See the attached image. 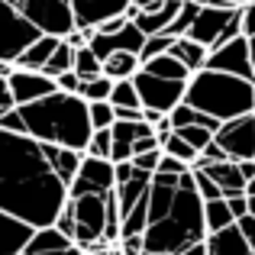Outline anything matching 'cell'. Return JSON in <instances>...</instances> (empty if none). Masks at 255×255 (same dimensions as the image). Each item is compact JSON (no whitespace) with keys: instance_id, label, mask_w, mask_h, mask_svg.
<instances>
[{"instance_id":"6da1fadb","label":"cell","mask_w":255,"mask_h":255,"mask_svg":"<svg viewBox=\"0 0 255 255\" xmlns=\"http://www.w3.org/2000/svg\"><path fill=\"white\" fill-rule=\"evenodd\" d=\"M68 204V187L52 174L36 139L0 129V210L29 223L52 226Z\"/></svg>"},{"instance_id":"7a4b0ae2","label":"cell","mask_w":255,"mask_h":255,"mask_svg":"<svg viewBox=\"0 0 255 255\" xmlns=\"http://www.w3.org/2000/svg\"><path fill=\"white\" fill-rule=\"evenodd\" d=\"M19 117L26 123V136L36 142L62 145V149L84 152L91 142V120H87V104L78 94L52 91L49 97L36 100V104L16 107Z\"/></svg>"},{"instance_id":"3957f363","label":"cell","mask_w":255,"mask_h":255,"mask_svg":"<svg viewBox=\"0 0 255 255\" xmlns=\"http://www.w3.org/2000/svg\"><path fill=\"white\" fill-rule=\"evenodd\" d=\"M207 239L204 226V200L194 191L191 171L178 178V194H174L171 207L165 217L145 226L142 233V249L152 255H178L187 246H197Z\"/></svg>"},{"instance_id":"277c9868","label":"cell","mask_w":255,"mask_h":255,"mask_svg":"<svg viewBox=\"0 0 255 255\" xmlns=\"http://www.w3.org/2000/svg\"><path fill=\"white\" fill-rule=\"evenodd\" d=\"M184 104L213 117L217 123H226V120L255 113V81H243L236 75L200 68L197 75L187 78Z\"/></svg>"},{"instance_id":"5b68a950","label":"cell","mask_w":255,"mask_h":255,"mask_svg":"<svg viewBox=\"0 0 255 255\" xmlns=\"http://www.w3.org/2000/svg\"><path fill=\"white\" fill-rule=\"evenodd\" d=\"M236 36H243V29H239V10H223V6H200L191 29H187V39L207 45L210 52L226 45Z\"/></svg>"},{"instance_id":"8992f818","label":"cell","mask_w":255,"mask_h":255,"mask_svg":"<svg viewBox=\"0 0 255 255\" xmlns=\"http://www.w3.org/2000/svg\"><path fill=\"white\" fill-rule=\"evenodd\" d=\"M71 200V213H75V246L81 252H91L104 243V217H107V204L104 194H84V197H68Z\"/></svg>"},{"instance_id":"52a82bcc","label":"cell","mask_w":255,"mask_h":255,"mask_svg":"<svg viewBox=\"0 0 255 255\" xmlns=\"http://www.w3.org/2000/svg\"><path fill=\"white\" fill-rule=\"evenodd\" d=\"M16 10L23 13L42 36L65 39L71 29H78L68 0H16Z\"/></svg>"},{"instance_id":"ba28073f","label":"cell","mask_w":255,"mask_h":255,"mask_svg":"<svg viewBox=\"0 0 255 255\" xmlns=\"http://www.w3.org/2000/svg\"><path fill=\"white\" fill-rule=\"evenodd\" d=\"M39 36H42V32H39L10 0H0V62L13 65L19 52L29 42H36Z\"/></svg>"},{"instance_id":"9c48e42d","label":"cell","mask_w":255,"mask_h":255,"mask_svg":"<svg viewBox=\"0 0 255 255\" xmlns=\"http://www.w3.org/2000/svg\"><path fill=\"white\" fill-rule=\"evenodd\" d=\"M132 84H136L139 107H142V110H155V113H162V117H168L178 104H184L187 81H165V78H155V75L139 68V75L132 78Z\"/></svg>"},{"instance_id":"30bf717a","label":"cell","mask_w":255,"mask_h":255,"mask_svg":"<svg viewBox=\"0 0 255 255\" xmlns=\"http://www.w3.org/2000/svg\"><path fill=\"white\" fill-rule=\"evenodd\" d=\"M213 142L226 152L230 162L255 158V113H246V117L220 123V129L213 132Z\"/></svg>"},{"instance_id":"8fae6325","label":"cell","mask_w":255,"mask_h":255,"mask_svg":"<svg viewBox=\"0 0 255 255\" xmlns=\"http://www.w3.org/2000/svg\"><path fill=\"white\" fill-rule=\"evenodd\" d=\"M113 191V162L110 158L81 155V168L75 181L68 184V197H84V194H107Z\"/></svg>"},{"instance_id":"7c38bea8","label":"cell","mask_w":255,"mask_h":255,"mask_svg":"<svg viewBox=\"0 0 255 255\" xmlns=\"http://www.w3.org/2000/svg\"><path fill=\"white\" fill-rule=\"evenodd\" d=\"M207 68L210 71H223V75H236L243 81H255L252 78V62H249V39L236 36L226 45L213 49L207 55Z\"/></svg>"},{"instance_id":"4fadbf2b","label":"cell","mask_w":255,"mask_h":255,"mask_svg":"<svg viewBox=\"0 0 255 255\" xmlns=\"http://www.w3.org/2000/svg\"><path fill=\"white\" fill-rule=\"evenodd\" d=\"M142 42H145V36L136 29V23H126V26H120L117 32H94L91 42H87V49H91L94 55L104 62V58L117 55V52H129V55H139Z\"/></svg>"},{"instance_id":"5bb4252c","label":"cell","mask_w":255,"mask_h":255,"mask_svg":"<svg viewBox=\"0 0 255 255\" xmlns=\"http://www.w3.org/2000/svg\"><path fill=\"white\" fill-rule=\"evenodd\" d=\"M6 84H10V94H13V104L16 107L36 104V100L49 97L52 91H58L52 78H45L42 71H26V68H13L6 75Z\"/></svg>"},{"instance_id":"9a60e30c","label":"cell","mask_w":255,"mask_h":255,"mask_svg":"<svg viewBox=\"0 0 255 255\" xmlns=\"http://www.w3.org/2000/svg\"><path fill=\"white\" fill-rule=\"evenodd\" d=\"M68 3H71V13H75L78 29H94L104 19L120 16L129 0H68Z\"/></svg>"},{"instance_id":"2e32d148","label":"cell","mask_w":255,"mask_h":255,"mask_svg":"<svg viewBox=\"0 0 255 255\" xmlns=\"http://www.w3.org/2000/svg\"><path fill=\"white\" fill-rule=\"evenodd\" d=\"M39 149H42V158L49 162L52 174H55L58 181H62L65 187L75 181L78 168H81V155L84 152H75V149H62V145H49V142H39Z\"/></svg>"},{"instance_id":"e0dca14e","label":"cell","mask_w":255,"mask_h":255,"mask_svg":"<svg viewBox=\"0 0 255 255\" xmlns=\"http://www.w3.org/2000/svg\"><path fill=\"white\" fill-rule=\"evenodd\" d=\"M32 226L0 210V255H19L32 239Z\"/></svg>"},{"instance_id":"ac0fdd59","label":"cell","mask_w":255,"mask_h":255,"mask_svg":"<svg viewBox=\"0 0 255 255\" xmlns=\"http://www.w3.org/2000/svg\"><path fill=\"white\" fill-rule=\"evenodd\" d=\"M178 10H181V0H162L158 10H142L132 23H136V29L142 32V36H158V32H165L171 26V19H174Z\"/></svg>"},{"instance_id":"d6986e66","label":"cell","mask_w":255,"mask_h":255,"mask_svg":"<svg viewBox=\"0 0 255 255\" xmlns=\"http://www.w3.org/2000/svg\"><path fill=\"white\" fill-rule=\"evenodd\" d=\"M58 42L62 39L55 36H39L36 42H29L23 52L16 55V62H13V68H26V71H42L45 62H49V55L58 49Z\"/></svg>"},{"instance_id":"ffe728a7","label":"cell","mask_w":255,"mask_h":255,"mask_svg":"<svg viewBox=\"0 0 255 255\" xmlns=\"http://www.w3.org/2000/svg\"><path fill=\"white\" fill-rule=\"evenodd\" d=\"M204 174H210L213 184L223 191V197H230V194H246V181L243 174H239L236 162H213V165H204V168H197Z\"/></svg>"},{"instance_id":"44dd1931","label":"cell","mask_w":255,"mask_h":255,"mask_svg":"<svg viewBox=\"0 0 255 255\" xmlns=\"http://www.w3.org/2000/svg\"><path fill=\"white\" fill-rule=\"evenodd\" d=\"M149 184H152V174L145 171H136L126 184H117L113 187V194H117V204H120V217H126V213L132 210V207L139 204V200L149 194Z\"/></svg>"},{"instance_id":"7402d4cb","label":"cell","mask_w":255,"mask_h":255,"mask_svg":"<svg viewBox=\"0 0 255 255\" xmlns=\"http://www.w3.org/2000/svg\"><path fill=\"white\" fill-rule=\"evenodd\" d=\"M75 243H68V239L62 236V233L55 230V226H42V230L32 233L29 246H26L23 252H36V255H65Z\"/></svg>"},{"instance_id":"603a6c76","label":"cell","mask_w":255,"mask_h":255,"mask_svg":"<svg viewBox=\"0 0 255 255\" xmlns=\"http://www.w3.org/2000/svg\"><path fill=\"white\" fill-rule=\"evenodd\" d=\"M171 55L178 58V62L184 65L191 75H197L200 68H207V55H210V49H207V45H200V42H194V39H187V36H181V39H174Z\"/></svg>"},{"instance_id":"cb8c5ba5","label":"cell","mask_w":255,"mask_h":255,"mask_svg":"<svg viewBox=\"0 0 255 255\" xmlns=\"http://www.w3.org/2000/svg\"><path fill=\"white\" fill-rule=\"evenodd\" d=\"M139 55H129V52H117V55L104 58L100 62V75L110 78V81H132L139 75Z\"/></svg>"},{"instance_id":"d4e9b609","label":"cell","mask_w":255,"mask_h":255,"mask_svg":"<svg viewBox=\"0 0 255 255\" xmlns=\"http://www.w3.org/2000/svg\"><path fill=\"white\" fill-rule=\"evenodd\" d=\"M142 71H149V75H155V78H165V81H187V78H191V71L171 55V49L165 52V55L149 58V62L142 65Z\"/></svg>"},{"instance_id":"484cf974","label":"cell","mask_w":255,"mask_h":255,"mask_svg":"<svg viewBox=\"0 0 255 255\" xmlns=\"http://www.w3.org/2000/svg\"><path fill=\"white\" fill-rule=\"evenodd\" d=\"M204 226H207V236L226 230V226H236V220H233V213H230V207H226L223 197L204 204Z\"/></svg>"},{"instance_id":"4316f807","label":"cell","mask_w":255,"mask_h":255,"mask_svg":"<svg viewBox=\"0 0 255 255\" xmlns=\"http://www.w3.org/2000/svg\"><path fill=\"white\" fill-rule=\"evenodd\" d=\"M145 226H149V194H145V197L139 200V204H136V207H132V210L123 217V223H120V239L142 236Z\"/></svg>"},{"instance_id":"83f0119b","label":"cell","mask_w":255,"mask_h":255,"mask_svg":"<svg viewBox=\"0 0 255 255\" xmlns=\"http://www.w3.org/2000/svg\"><path fill=\"white\" fill-rule=\"evenodd\" d=\"M71 65H75V49H71L68 42H58V49L49 55V62H45V68H42V75L45 78H52L55 81L58 75H65V71H71Z\"/></svg>"},{"instance_id":"f1b7e54d","label":"cell","mask_w":255,"mask_h":255,"mask_svg":"<svg viewBox=\"0 0 255 255\" xmlns=\"http://www.w3.org/2000/svg\"><path fill=\"white\" fill-rule=\"evenodd\" d=\"M107 104H110L113 110H142L132 81H113V91H110V100H107Z\"/></svg>"},{"instance_id":"f546056e","label":"cell","mask_w":255,"mask_h":255,"mask_svg":"<svg viewBox=\"0 0 255 255\" xmlns=\"http://www.w3.org/2000/svg\"><path fill=\"white\" fill-rule=\"evenodd\" d=\"M110 91H113V81H110V78H104V75H97V78L81 81L78 97H81L84 104H100V100H110Z\"/></svg>"},{"instance_id":"4dcf8cb0","label":"cell","mask_w":255,"mask_h":255,"mask_svg":"<svg viewBox=\"0 0 255 255\" xmlns=\"http://www.w3.org/2000/svg\"><path fill=\"white\" fill-rule=\"evenodd\" d=\"M197 10H200V3H197V0H181V10L174 13L171 26H168L165 32H168L171 39L187 36V29H191V23H194V16H197Z\"/></svg>"},{"instance_id":"1f68e13d","label":"cell","mask_w":255,"mask_h":255,"mask_svg":"<svg viewBox=\"0 0 255 255\" xmlns=\"http://www.w3.org/2000/svg\"><path fill=\"white\" fill-rule=\"evenodd\" d=\"M71 71H75L81 81H87V78H97L100 75V58L94 55L87 45H81V49H75V65H71Z\"/></svg>"},{"instance_id":"d6a6232c","label":"cell","mask_w":255,"mask_h":255,"mask_svg":"<svg viewBox=\"0 0 255 255\" xmlns=\"http://www.w3.org/2000/svg\"><path fill=\"white\" fill-rule=\"evenodd\" d=\"M171 45H174V39L168 36V32H158V36H145L142 49H139V65H145L149 58H155V55H165Z\"/></svg>"},{"instance_id":"836d02e7","label":"cell","mask_w":255,"mask_h":255,"mask_svg":"<svg viewBox=\"0 0 255 255\" xmlns=\"http://www.w3.org/2000/svg\"><path fill=\"white\" fill-rule=\"evenodd\" d=\"M162 152H165V155H171V158H178V162H184L187 168H194V162H197V152H194L191 145L178 136V132H171V139L162 145Z\"/></svg>"},{"instance_id":"e575fe53","label":"cell","mask_w":255,"mask_h":255,"mask_svg":"<svg viewBox=\"0 0 255 255\" xmlns=\"http://www.w3.org/2000/svg\"><path fill=\"white\" fill-rule=\"evenodd\" d=\"M174 132H178V136L184 139V142L191 145L197 155L213 142V132H210V129H204V126H181V129H174Z\"/></svg>"},{"instance_id":"d590c367","label":"cell","mask_w":255,"mask_h":255,"mask_svg":"<svg viewBox=\"0 0 255 255\" xmlns=\"http://www.w3.org/2000/svg\"><path fill=\"white\" fill-rule=\"evenodd\" d=\"M87 120H91V129H110V126L117 123L113 107L107 104V100H100V104H87Z\"/></svg>"},{"instance_id":"8d00e7d4","label":"cell","mask_w":255,"mask_h":255,"mask_svg":"<svg viewBox=\"0 0 255 255\" xmlns=\"http://www.w3.org/2000/svg\"><path fill=\"white\" fill-rule=\"evenodd\" d=\"M191 178H194V191H197V197L204 200H220L223 197V191H220L217 184H213V178L210 174H204V171H197V168H191Z\"/></svg>"},{"instance_id":"74e56055","label":"cell","mask_w":255,"mask_h":255,"mask_svg":"<svg viewBox=\"0 0 255 255\" xmlns=\"http://www.w3.org/2000/svg\"><path fill=\"white\" fill-rule=\"evenodd\" d=\"M110 145H113L110 129H94V132H91V142H87V149H84V155H94V158H110Z\"/></svg>"},{"instance_id":"f35d334b","label":"cell","mask_w":255,"mask_h":255,"mask_svg":"<svg viewBox=\"0 0 255 255\" xmlns=\"http://www.w3.org/2000/svg\"><path fill=\"white\" fill-rule=\"evenodd\" d=\"M52 226H55L68 243H75V213H71V200L58 210V217H55V223H52Z\"/></svg>"},{"instance_id":"ab89813d","label":"cell","mask_w":255,"mask_h":255,"mask_svg":"<svg viewBox=\"0 0 255 255\" xmlns=\"http://www.w3.org/2000/svg\"><path fill=\"white\" fill-rule=\"evenodd\" d=\"M158 158H162V149H152V152H142V155H132V168L136 171H145V174H155L158 168Z\"/></svg>"},{"instance_id":"60d3db41","label":"cell","mask_w":255,"mask_h":255,"mask_svg":"<svg viewBox=\"0 0 255 255\" xmlns=\"http://www.w3.org/2000/svg\"><path fill=\"white\" fill-rule=\"evenodd\" d=\"M0 129H3V132H13V136H26V123H23V117H19L16 107H13V110H6L3 117H0Z\"/></svg>"},{"instance_id":"b9f144b4","label":"cell","mask_w":255,"mask_h":255,"mask_svg":"<svg viewBox=\"0 0 255 255\" xmlns=\"http://www.w3.org/2000/svg\"><path fill=\"white\" fill-rule=\"evenodd\" d=\"M187 171H191V168H187L184 162L165 155V152H162V158H158V168H155V174H174V178H181V174H187Z\"/></svg>"},{"instance_id":"7bdbcfd3","label":"cell","mask_w":255,"mask_h":255,"mask_svg":"<svg viewBox=\"0 0 255 255\" xmlns=\"http://www.w3.org/2000/svg\"><path fill=\"white\" fill-rule=\"evenodd\" d=\"M226 200V207H230V213H233V220H243V217H249V197L246 194H230V197H223Z\"/></svg>"},{"instance_id":"ee69618b","label":"cell","mask_w":255,"mask_h":255,"mask_svg":"<svg viewBox=\"0 0 255 255\" xmlns=\"http://www.w3.org/2000/svg\"><path fill=\"white\" fill-rule=\"evenodd\" d=\"M239 29H243L246 39L255 36V0H252V3H246L243 10H239Z\"/></svg>"},{"instance_id":"f6af8a7d","label":"cell","mask_w":255,"mask_h":255,"mask_svg":"<svg viewBox=\"0 0 255 255\" xmlns=\"http://www.w3.org/2000/svg\"><path fill=\"white\" fill-rule=\"evenodd\" d=\"M55 87H58V91H65V94H78V87H81V78H78L75 71H65V75L55 78Z\"/></svg>"},{"instance_id":"bcb514c9","label":"cell","mask_w":255,"mask_h":255,"mask_svg":"<svg viewBox=\"0 0 255 255\" xmlns=\"http://www.w3.org/2000/svg\"><path fill=\"white\" fill-rule=\"evenodd\" d=\"M236 226H239V233H243L246 246H249V249H252V255H255V217H243Z\"/></svg>"},{"instance_id":"7dc6e473","label":"cell","mask_w":255,"mask_h":255,"mask_svg":"<svg viewBox=\"0 0 255 255\" xmlns=\"http://www.w3.org/2000/svg\"><path fill=\"white\" fill-rule=\"evenodd\" d=\"M132 174H136L132 162H117V165H113V187H117V184H126Z\"/></svg>"},{"instance_id":"c3c4849f","label":"cell","mask_w":255,"mask_h":255,"mask_svg":"<svg viewBox=\"0 0 255 255\" xmlns=\"http://www.w3.org/2000/svg\"><path fill=\"white\" fill-rule=\"evenodd\" d=\"M126 23H129V19L120 13V16H110V19H104V23H97V26H94V32H117L120 26H126Z\"/></svg>"},{"instance_id":"681fc988","label":"cell","mask_w":255,"mask_h":255,"mask_svg":"<svg viewBox=\"0 0 255 255\" xmlns=\"http://www.w3.org/2000/svg\"><path fill=\"white\" fill-rule=\"evenodd\" d=\"M13 94H10V84H6V78H0V117H3L6 110H13Z\"/></svg>"},{"instance_id":"f907efd6","label":"cell","mask_w":255,"mask_h":255,"mask_svg":"<svg viewBox=\"0 0 255 255\" xmlns=\"http://www.w3.org/2000/svg\"><path fill=\"white\" fill-rule=\"evenodd\" d=\"M152 149H158V142H155V136H152V132L132 142V155H142V152H152Z\"/></svg>"},{"instance_id":"816d5d0a","label":"cell","mask_w":255,"mask_h":255,"mask_svg":"<svg viewBox=\"0 0 255 255\" xmlns=\"http://www.w3.org/2000/svg\"><path fill=\"white\" fill-rule=\"evenodd\" d=\"M239 174H243V181H252L255 178V158H246V162H236Z\"/></svg>"},{"instance_id":"f5cc1de1","label":"cell","mask_w":255,"mask_h":255,"mask_svg":"<svg viewBox=\"0 0 255 255\" xmlns=\"http://www.w3.org/2000/svg\"><path fill=\"white\" fill-rule=\"evenodd\" d=\"M132 6H139V10H158L162 6V0H129Z\"/></svg>"},{"instance_id":"db71d44e","label":"cell","mask_w":255,"mask_h":255,"mask_svg":"<svg viewBox=\"0 0 255 255\" xmlns=\"http://www.w3.org/2000/svg\"><path fill=\"white\" fill-rule=\"evenodd\" d=\"M178 255H207V239H204V243H197V246H187V249L178 252Z\"/></svg>"},{"instance_id":"11a10c76","label":"cell","mask_w":255,"mask_h":255,"mask_svg":"<svg viewBox=\"0 0 255 255\" xmlns=\"http://www.w3.org/2000/svg\"><path fill=\"white\" fill-rule=\"evenodd\" d=\"M246 3H252V0H220V6H226V10H243Z\"/></svg>"},{"instance_id":"9f6ffc18","label":"cell","mask_w":255,"mask_h":255,"mask_svg":"<svg viewBox=\"0 0 255 255\" xmlns=\"http://www.w3.org/2000/svg\"><path fill=\"white\" fill-rule=\"evenodd\" d=\"M249 62H252V78H255V36L249 39Z\"/></svg>"},{"instance_id":"6f0895ef","label":"cell","mask_w":255,"mask_h":255,"mask_svg":"<svg viewBox=\"0 0 255 255\" xmlns=\"http://www.w3.org/2000/svg\"><path fill=\"white\" fill-rule=\"evenodd\" d=\"M10 71H13V65H10V62H0V78H6Z\"/></svg>"},{"instance_id":"680465c9","label":"cell","mask_w":255,"mask_h":255,"mask_svg":"<svg viewBox=\"0 0 255 255\" xmlns=\"http://www.w3.org/2000/svg\"><path fill=\"white\" fill-rule=\"evenodd\" d=\"M246 197H255V178L246 181Z\"/></svg>"},{"instance_id":"91938a15","label":"cell","mask_w":255,"mask_h":255,"mask_svg":"<svg viewBox=\"0 0 255 255\" xmlns=\"http://www.w3.org/2000/svg\"><path fill=\"white\" fill-rule=\"evenodd\" d=\"M19 255H36V252H19Z\"/></svg>"},{"instance_id":"94428289","label":"cell","mask_w":255,"mask_h":255,"mask_svg":"<svg viewBox=\"0 0 255 255\" xmlns=\"http://www.w3.org/2000/svg\"><path fill=\"white\" fill-rule=\"evenodd\" d=\"M142 255H152V252H142Z\"/></svg>"}]
</instances>
